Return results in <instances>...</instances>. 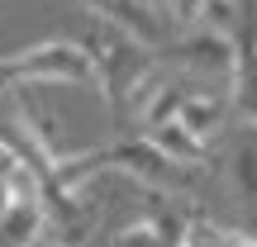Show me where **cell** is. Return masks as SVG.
I'll return each mask as SVG.
<instances>
[{
  "label": "cell",
  "instance_id": "10",
  "mask_svg": "<svg viewBox=\"0 0 257 247\" xmlns=\"http://www.w3.org/2000/svg\"><path fill=\"white\" fill-rule=\"evenodd\" d=\"M114 247H172V242H167L162 233H157V223L143 214L138 223H128V228L114 233Z\"/></svg>",
  "mask_w": 257,
  "mask_h": 247
},
{
  "label": "cell",
  "instance_id": "3",
  "mask_svg": "<svg viewBox=\"0 0 257 247\" xmlns=\"http://www.w3.org/2000/svg\"><path fill=\"white\" fill-rule=\"evenodd\" d=\"M5 67H10L15 81H91L95 76L91 53L81 43H67V38L38 43L29 53H15V57H5Z\"/></svg>",
  "mask_w": 257,
  "mask_h": 247
},
{
  "label": "cell",
  "instance_id": "14",
  "mask_svg": "<svg viewBox=\"0 0 257 247\" xmlns=\"http://www.w3.org/2000/svg\"><path fill=\"white\" fill-rule=\"evenodd\" d=\"M143 5H153V0H143Z\"/></svg>",
  "mask_w": 257,
  "mask_h": 247
},
{
  "label": "cell",
  "instance_id": "9",
  "mask_svg": "<svg viewBox=\"0 0 257 247\" xmlns=\"http://www.w3.org/2000/svg\"><path fill=\"white\" fill-rule=\"evenodd\" d=\"M233 190H238V200L257 219V128H248V138L233 152Z\"/></svg>",
  "mask_w": 257,
  "mask_h": 247
},
{
  "label": "cell",
  "instance_id": "13",
  "mask_svg": "<svg viewBox=\"0 0 257 247\" xmlns=\"http://www.w3.org/2000/svg\"><path fill=\"white\" fill-rule=\"evenodd\" d=\"M34 247H53V242H48V238H43V242H34Z\"/></svg>",
  "mask_w": 257,
  "mask_h": 247
},
{
  "label": "cell",
  "instance_id": "6",
  "mask_svg": "<svg viewBox=\"0 0 257 247\" xmlns=\"http://www.w3.org/2000/svg\"><path fill=\"white\" fill-rule=\"evenodd\" d=\"M43 233H48L43 200H24V204H15V209L5 214V223H0V247H34V242H43Z\"/></svg>",
  "mask_w": 257,
  "mask_h": 247
},
{
  "label": "cell",
  "instance_id": "11",
  "mask_svg": "<svg viewBox=\"0 0 257 247\" xmlns=\"http://www.w3.org/2000/svg\"><path fill=\"white\" fill-rule=\"evenodd\" d=\"M224 242H229V228H219L214 219L191 214V228H186V242L181 247H224Z\"/></svg>",
  "mask_w": 257,
  "mask_h": 247
},
{
  "label": "cell",
  "instance_id": "12",
  "mask_svg": "<svg viewBox=\"0 0 257 247\" xmlns=\"http://www.w3.org/2000/svg\"><path fill=\"white\" fill-rule=\"evenodd\" d=\"M10 209H15V200H10V185H5V176H0V223H5Z\"/></svg>",
  "mask_w": 257,
  "mask_h": 247
},
{
  "label": "cell",
  "instance_id": "8",
  "mask_svg": "<svg viewBox=\"0 0 257 247\" xmlns=\"http://www.w3.org/2000/svg\"><path fill=\"white\" fill-rule=\"evenodd\" d=\"M176 119H181L186 133H195L200 143H210V138L219 133V124H224V100H219V95H191Z\"/></svg>",
  "mask_w": 257,
  "mask_h": 247
},
{
  "label": "cell",
  "instance_id": "4",
  "mask_svg": "<svg viewBox=\"0 0 257 247\" xmlns=\"http://www.w3.org/2000/svg\"><path fill=\"white\" fill-rule=\"evenodd\" d=\"M167 57L181 62L186 72L229 76V81H233V38L229 34H214V29H186L176 43H167Z\"/></svg>",
  "mask_w": 257,
  "mask_h": 247
},
{
  "label": "cell",
  "instance_id": "5",
  "mask_svg": "<svg viewBox=\"0 0 257 247\" xmlns=\"http://www.w3.org/2000/svg\"><path fill=\"white\" fill-rule=\"evenodd\" d=\"M86 10H95V15L105 19V24L124 29L128 38H138V43H162V24H157L153 5H143V0H81Z\"/></svg>",
  "mask_w": 257,
  "mask_h": 247
},
{
  "label": "cell",
  "instance_id": "7",
  "mask_svg": "<svg viewBox=\"0 0 257 247\" xmlns=\"http://www.w3.org/2000/svg\"><path fill=\"white\" fill-rule=\"evenodd\" d=\"M148 138H153V143L162 147V152L172 157V162L191 166V171H195V166H205V162H210V143H200L195 133H186V128H181V119H172V124L153 128Z\"/></svg>",
  "mask_w": 257,
  "mask_h": 247
},
{
  "label": "cell",
  "instance_id": "2",
  "mask_svg": "<svg viewBox=\"0 0 257 247\" xmlns=\"http://www.w3.org/2000/svg\"><path fill=\"white\" fill-rule=\"evenodd\" d=\"M105 162H110V171H124V176H134V181H143L153 195L186 190V185L195 181L191 166L172 162L148 133L143 138H119V143H110V147H105Z\"/></svg>",
  "mask_w": 257,
  "mask_h": 247
},
{
  "label": "cell",
  "instance_id": "1",
  "mask_svg": "<svg viewBox=\"0 0 257 247\" xmlns=\"http://www.w3.org/2000/svg\"><path fill=\"white\" fill-rule=\"evenodd\" d=\"M81 48L91 53L95 81L105 86V100H110L114 119H124V110H134L138 86L157 72V67H153V53H148V43H138V38L124 34V29H114V24H105V19H100V24H95V34L86 38Z\"/></svg>",
  "mask_w": 257,
  "mask_h": 247
},
{
  "label": "cell",
  "instance_id": "15",
  "mask_svg": "<svg viewBox=\"0 0 257 247\" xmlns=\"http://www.w3.org/2000/svg\"><path fill=\"white\" fill-rule=\"evenodd\" d=\"M153 5H157V0H153ZM162 5H167V0H162Z\"/></svg>",
  "mask_w": 257,
  "mask_h": 247
}]
</instances>
